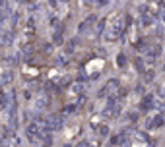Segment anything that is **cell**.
<instances>
[{
  "mask_svg": "<svg viewBox=\"0 0 165 147\" xmlns=\"http://www.w3.org/2000/svg\"><path fill=\"white\" fill-rule=\"evenodd\" d=\"M122 21H124V16H117V18L113 19V23L109 25L107 35H105L107 41H117V39L122 35Z\"/></svg>",
  "mask_w": 165,
  "mask_h": 147,
  "instance_id": "obj_1",
  "label": "cell"
},
{
  "mask_svg": "<svg viewBox=\"0 0 165 147\" xmlns=\"http://www.w3.org/2000/svg\"><path fill=\"white\" fill-rule=\"evenodd\" d=\"M62 124H64V114H51L45 120L43 130H47V132H57V130L62 128Z\"/></svg>",
  "mask_w": 165,
  "mask_h": 147,
  "instance_id": "obj_2",
  "label": "cell"
},
{
  "mask_svg": "<svg viewBox=\"0 0 165 147\" xmlns=\"http://www.w3.org/2000/svg\"><path fill=\"white\" fill-rule=\"evenodd\" d=\"M153 107H157V101H155L152 95H146L144 99H142V103H140V110H142V112H144V110L153 109Z\"/></svg>",
  "mask_w": 165,
  "mask_h": 147,
  "instance_id": "obj_3",
  "label": "cell"
},
{
  "mask_svg": "<svg viewBox=\"0 0 165 147\" xmlns=\"http://www.w3.org/2000/svg\"><path fill=\"white\" fill-rule=\"evenodd\" d=\"M93 23H95V16H89L88 19H84L82 23H80V27H78V31H80V33L84 35V33H88V31H89V27L93 25Z\"/></svg>",
  "mask_w": 165,
  "mask_h": 147,
  "instance_id": "obj_4",
  "label": "cell"
},
{
  "mask_svg": "<svg viewBox=\"0 0 165 147\" xmlns=\"http://www.w3.org/2000/svg\"><path fill=\"white\" fill-rule=\"evenodd\" d=\"M119 87H121L119 79H109L107 85H105V93H111V95H113V93H115L117 89H119Z\"/></svg>",
  "mask_w": 165,
  "mask_h": 147,
  "instance_id": "obj_5",
  "label": "cell"
},
{
  "mask_svg": "<svg viewBox=\"0 0 165 147\" xmlns=\"http://www.w3.org/2000/svg\"><path fill=\"white\" fill-rule=\"evenodd\" d=\"M165 124V120H163V114H157L155 118H152V122H148V128H161Z\"/></svg>",
  "mask_w": 165,
  "mask_h": 147,
  "instance_id": "obj_6",
  "label": "cell"
},
{
  "mask_svg": "<svg viewBox=\"0 0 165 147\" xmlns=\"http://www.w3.org/2000/svg\"><path fill=\"white\" fill-rule=\"evenodd\" d=\"M12 79H14L12 70H4V74H2V85H4V87H8V85L12 83Z\"/></svg>",
  "mask_w": 165,
  "mask_h": 147,
  "instance_id": "obj_7",
  "label": "cell"
},
{
  "mask_svg": "<svg viewBox=\"0 0 165 147\" xmlns=\"http://www.w3.org/2000/svg\"><path fill=\"white\" fill-rule=\"evenodd\" d=\"M159 52H161V46H159V45L150 46V51H148V60H153V58H157Z\"/></svg>",
  "mask_w": 165,
  "mask_h": 147,
  "instance_id": "obj_8",
  "label": "cell"
},
{
  "mask_svg": "<svg viewBox=\"0 0 165 147\" xmlns=\"http://www.w3.org/2000/svg\"><path fill=\"white\" fill-rule=\"evenodd\" d=\"M12 41H14V33L12 31H4L2 33V45H12Z\"/></svg>",
  "mask_w": 165,
  "mask_h": 147,
  "instance_id": "obj_9",
  "label": "cell"
},
{
  "mask_svg": "<svg viewBox=\"0 0 165 147\" xmlns=\"http://www.w3.org/2000/svg\"><path fill=\"white\" fill-rule=\"evenodd\" d=\"M97 134H99V135H101V137H103V135H107L109 134V126H97Z\"/></svg>",
  "mask_w": 165,
  "mask_h": 147,
  "instance_id": "obj_10",
  "label": "cell"
},
{
  "mask_svg": "<svg viewBox=\"0 0 165 147\" xmlns=\"http://www.w3.org/2000/svg\"><path fill=\"white\" fill-rule=\"evenodd\" d=\"M117 64L121 66V68H122V66H126V56H124L122 52L119 54V56H117Z\"/></svg>",
  "mask_w": 165,
  "mask_h": 147,
  "instance_id": "obj_11",
  "label": "cell"
},
{
  "mask_svg": "<svg viewBox=\"0 0 165 147\" xmlns=\"http://www.w3.org/2000/svg\"><path fill=\"white\" fill-rule=\"evenodd\" d=\"M52 41H55V45H62V35H60V31H57L52 35Z\"/></svg>",
  "mask_w": 165,
  "mask_h": 147,
  "instance_id": "obj_12",
  "label": "cell"
},
{
  "mask_svg": "<svg viewBox=\"0 0 165 147\" xmlns=\"http://www.w3.org/2000/svg\"><path fill=\"white\" fill-rule=\"evenodd\" d=\"M74 49H76V39H72V41H68V45H66V51H68V52H72Z\"/></svg>",
  "mask_w": 165,
  "mask_h": 147,
  "instance_id": "obj_13",
  "label": "cell"
},
{
  "mask_svg": "<svg viewBox=\"0 0 165 147\" xmlns=\"http://www.w3.org/2000/svg\"><path fill=\"white\" fill-rule=\"evenodd\" d=\"M103 29H105V19H101V21H99V25H97V35H101Z\"/></svg>",
  "mask_w": 165,
  "mask_h": 147,
  "instance_id": "obj_14",
  "label": "cell"
},
{
  "mask_svg": "<svg viewBox=\"0 0 165 147\" xmlns=\"http://www.w3.org/2000/svg\"><path fill=\"white\" fill-rule=\"evenodd\" d=\"M45 103H47V99H45V97L37 101V109H39V110H43V109H45Z\"/></svg>",
  "mask_w": 165,
  "mask_h": 147,
  "instance_id": "obj_15",
  "label": "cell"
},
{
  "mask_svg": "<svg viewBox=\"0 0 165 147\" xmlns=\"http://www.w3.org/2000/svg\"><path fill=\"white\" fill-rule=\"evenodd\" d=\"M76 107H78V105H70V107H66V109H64V114H70V112H74V110H76Z\"/></svg>",
  "mask_w": 165,
  "mask_h": 147,
  "instance_id": "obj_16",
  "label": "cell"
},
{
  "mask_svg": "<svg viewBox=\"0 0 165 147\" xmlns=\"http://www.w3.org/2000/svg\"><path fill=\"white\" fill-rule=\"evenodd\" d=\"M76 147H89V143H88V141H80Z\"/></svg>",
  "mask_w": 165,
  "mask_h": 147,
  "instance_id": "obj_17",
  "label": "cell"
},
{
  "mask_svg": "<svg viewBox=\"0 0 165 147\" xmlns=\"http://www.w3.org/2000/svg\"><path fill=\"white\" fill-rule=\"evenodd\" d=\"M16 2H23V0H16Z\"/></svg>",
  "mask_w": 165,
  "mask_h": 147,
  "instance_id": "obj_18",
  "label": "cell"
},
{
  "mask_svg": "<svg viewBox=\"0 0 165 147\" xmlns=\"http://www.w3.org/2000/svg\"><path fill=\"white\" fill-rule=\"evenodd\" d=\"M2 147H8V145H6V143H4V145H2Z\"/></svg>",
  "mask_w": 165,
  "mask_h": 147,
  "instance_id": "obj_19",
  "label": "cell"
},
{
  "mask_svg": "<svg viewBox=\"0 0 165 147\" xmlns=\"http://www.w3.org/2000/svg\"><path fill=\"white\" fill-rule=\"evenodd\" d=\"M64 147H70V145H64Z\"/></svg>",
  "mask_w": 165,
  "mask_h": 147,
  "instance_id": "obj_20",
  "label": "cell"
}]
</instances>
